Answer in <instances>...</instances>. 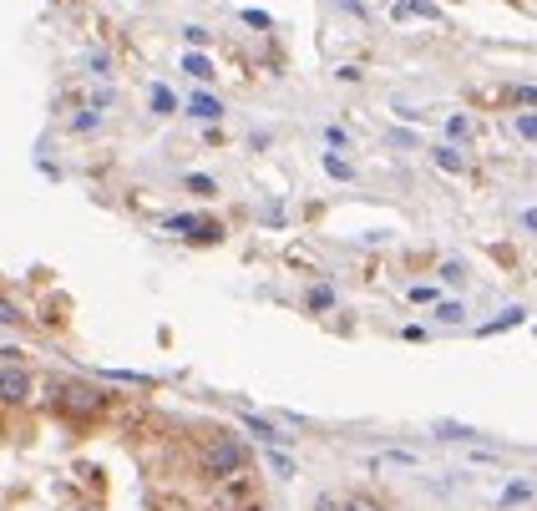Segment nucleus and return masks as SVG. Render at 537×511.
Here are the masks:
<instances>
[{
  "label": "nucleus",
  "instance_id": "f257e3e1",
  "mask_svg": "<svg viewBox=\"0 0 537 511\" xmlns=\"http://www.w3.org/2000/svg\"><path fill=\"white\" fill-rule=\"evenodd\" d=\"M51 400H56V410H61L66 420H76V425H87V420L107 415V405H112V395L97 390V385H87V380H61Z\"/></svg>",
  "mask_w": 537,
  "mask_h": 511
},
{
  "label": "nucleus",
  "instance_id": "f03ea898",
  "mask_svg": "<svg viewBox=\"0 0 537 511\" xmlns=\"http://www.w3.org/2000/svg\"><path fill=\"white\" fill-rule=\"evenodd\" d=\"M198 471L213 476V481H228V476L249 471V451H244L234 436H213V441L198 446Z\"/></svg>",
  "mask_w": 537,
  "mask_h": 511
},
{
  "label": "nucleus",
  "instance_id": "7ed1b4c3",
  "mask_svg": "<svg viewBox=\"0 0 537 511\" xmlns=\"http://www.w3.org/2000/svg\"><path fill=\"white\" fill-rule=\"evenodd\" d=\"M26 400H31V375L16 360H6L0 365V405H26Z\"/></svg>",
  "mask_w": 537,
  "mask_h": 511
},
{
  "label": "nucleus",
  "instance_id": "20e7f679",
  "mask_svg": "<svg viewBox=\"0 0 537 511\" xmlns=\"http://www.w3.org/2000/svg\"><path fill=\"white\" fill-rule=\"evenodd\" d=\"M239 425H244V431H249L254 441H264V446H289V441H294V436L284 431L279 420H269V415H254V410H244V415H239Z\"/></svg>",
  "mask_w": 537,
  "mask_h": 511
},
{
  "label": "nucleus",
  "instance_id": "39448f33",
  "mask_svg": "<svg viewBox=\"0 0 537 511\" xmlns=\"http://www.w3.org/2000/svg\"><path fill=\"white\" fill-rule=\"evenodd\" d=\"M188 117H198V122H223V102H218L213 92H193V97H188Z\"/></svg>",
  "mask_w": 537,
  "mask_h": 511
},
{
  "label": "nucleus",
  "instance_id": "423d86ee",
  "mask_svg": "<svg viewBox=\"0 0 537 511\" xmlns=\"http://www.w3.org/2000/svg\"><path fill=\"white\" fill-rule=\"evenodd\" d=\"M431 162L441 167V173H467V157H462V147H456V142L431 147Z\"/></svg>",
  "mask_w": 537,
  "mask_h": 511
},
{
  "label": "nucleus",
  "instance_id": "0eeeda50",
  "mask_svg": "<svg viewBox=\"0 0 537 511\" xmlns=\"http://www.w3.org/2000/svg\"><path fill=\"white\" fill-rule=\"evenodd\" d=\"M406 16H421V21H441V11L431 6V0H401V6H396V21H406Z\"/></svg>",
  "mask_w": 537,
  "mask_h": 511
},
{
  "label": "nucleus",
  "instance_id": "6e6552de",
  "mask_svg": "<svg viewBox=\"0 0 537 511\" xmlns=\"http://www.w3.org/2000/svg\"><path fill=\"white\" fill-rule=\"evenodd\" d=\"M183 71H188L193 81H213V76H218V71H213V61H208L203 51H188V56H183Z\"/></svg>",
  "mask_w": 537,
  "mask_h": 511
},
{
  "label": "nucleus",
  "instance_id": "1a4fd4ad",
  "mask_svg": "<svg viewBox=\"0 0 537 511\" xmlns=\"http://www.w3.org/2000/svg\"><path fill=\"white\" fill-rule=\"evenodd\" d=\"M304 309H315V314H330V309H335V289H330V284H315L310 294H304Z\"/></svg>",
  "mask_w": 537,
  "mask_h": 511
},
{
  "label": "nucleus",
  "instance_id": "9d476101",
  "mask_svg": "<svg viewBox=\"0 0 537 511\" xmlns=\"http://www.w3.org/2000/svg\"><path fill=\"white\" fill-rule=\"evenodd\" d=\"M269 471H274L279 481H294V456H289L284 446H269Z\"/></svg>",
  "mask_w": 537,
  "mask_h": 511
},
{
  "label": "nucleus",
  "instance_id": "9b49d317",
  "mask_svg": "<svg viewBox=\"0 0 537 511\" xmlns=\"http://www.w3.org/2000/svg\"><path fill=\"white\" fill-rule=\"evenodd\" d=\"M340 511H386V506H380L375 496H365V491H345L340 496Z\"/></svg>",
  "mask_w": 537,
  "mask_h": 511
},
{
  "label": "nucleus",
  "instance_id": "f8f14e48",
  "mask_svg": "<svg viewBox=\"0 0 537 511\" xmlns=\"http://www.w3.org/2000/svg\"><path fill=\"white\" fill-rule=\"evenodd\" d=\"M522 319H527V309H502V314H497L492 324H482V334H502V329H517Z\"/></svg>",
  "mask_w": 537,
  "mask_h": 511
},
{
  "label": "nucleus",
  "instance_id": "ddd939ff",
  "mask_svg": "<svg viewBox=\"0 0 537 511\" xmlns=\"http://www.w3.org/2000/svg\"><path fill=\"white\" fill-rule=\"evenodd\" d=\"M325 173H330L335 183H350V178H355V167H350L340 152H325Z\"/></svg>",
  "mask_w": 537,
  "mask_h": 511
},
{
  "label": "nucleus",
  "instance_id": "4468645a",
  "mask_svg": "<svg viewBox=\"0 0 537 511\" xmlns=\"http://www.w3.org/2000/svg\"><path fill=\"white\" fill-rule=\"evenodd\" d=\"M436 436L441 441H472L477 431H472V425H456V420H436Z\"/></svg>",
  "mask_w": 537,
  "mask_h": 511
},
{
  "label": "nucleus",
  "instance_id": "2eb2a0df",
  "mask_svg": "<svg viewBox=\"0 0 537 511\" xmlns=\"http://www.w3.org/2000/svg\"><path fill=\"white\" fill-rule=\"evenodd\" d=\"M147 102H152V112H158V117H173V112H178V97H173L168 87H152Z\"/></svg>",
  "mask_w": 537,
  "mask_h": 511
},
{
  "label": "nucleus",
  "instance_id": "dca6fc26",
  "mask_svg": "<svg viewBox=\"0 0 537 511\" xmlns=\"http://www.w3.org/2000/svg\"><path fill=\"white\" fill-rule=\"evenodd\" d=\"M512 132H517L522 142H537V112H517V117H512Z\"/></svg>",
  "mask_w": 537,
  "mask_h": 511
},
{
  "label": "nucleus",
  "instance_id": "f3484780",
  "mask_svg": "<svg viewBox=\"0 0 537 511\" xmlns=\"http://www.w3.org/2000/svg\"><path fill=\"white\" fill-rule=\"evenodd\" d=\"M436 319H441V324H462V319H467V309L456 304V299H436Z\"/></svg>",
  "mask_w": 537,
  "mask_h": 511
},
{
  "label": "nucleus",
  "instance_id": "a211bd4d",
  "mask_svg": "<svg viewBox=\"0 0 537 511\" xmlns=\"http://www.w3.org/2000/svg\"><path fill=\"white\" fill-rule=\"evenodd\" d=\"M188 193H193V198H218V183L203 178V173H188Z\"/></svg>",
  "mask_w": 537,
  "mask_h": 511
},
{
  "label": "nucleus",
  "instance_id": "6ab92c4d",
  "mask_svg": "<svg viewBox=\"0 0 537 511\" xmlns=\"http://www.w3.org/2000/svg\"><path fill=\"white\" fill-rule=\"evenodd\" d=\"M532 501V486L527 481H512L507 491H502V506H527Z\"/></svg>",
  "mask_w": 537,
  "mask_h": 511
},
{
  "label": "nucleus",
  "instance_id": "aec40b11",
  "mask_svg": "<svg viewBox=\"0 0 537 511\" xmlns=\"http://www.w3.org/2000/svg\"><path fill=\"white\" fill-rule=\"evenodd\" d=\"M441 279H446V284H467V264L446 259V264H441Z\"/></svg>",
  "mask_w": 537,
  "mask_h": 511
},
{
  "label": "nucleus",
  "instance_id": "412c9836",
  "mask_svg": "<svg viewBox=\"0 0 537 511\" xmlns=\"http://www.w3.org/2000/svg\"><path fill=\"white\" fill-rule=\"evenodd\" d=\"M92 127H102V112H97V107L82 112V117H71V132H92Z\"/></svg>",
  "mask_w": 537,
  "mask_h": 511
},
{
  "label": "nucleus",
  "instance_id": "4be33fe9",
  "mask_svg": "<svg viewBox=\"0 0 537 511\" xmlns=\"http://www.w3.org/2000/svg\"><path fill=\"white\" fill-rule=\"evenodd\" d=\"M21 319H26V314H21V309H16V304L6 299V294H0V324H11V329H16Z\"/></svg>",
  "mask_w": 537,
  "mask_h": 511
},
{
  "label": "nucleus",
  "instance_id": "5701e85b",
  "mask_svg": "<svg viewBox=\"0 0 537 511\" xmlns=\"http://www.w3.org/2000/svg\"><path fill=\"white\" fill-rule=\"evenodd\" d=\"M239 21H244V26H259V31H269V26H274V16H269V11H239Z\"/></svg>",
  "mask_w": 537,
  "mask_h": 511
},
{
  "label": "nucleus",
  "instance_id": "b1692460",
  "mask_svg": "<svg viewBox=\"0 0 537 511\" xmlns=\"http://www.w3.org/2000/svg\"><path fill=\"white\" fill-rule=\"evenodd\" d=\"M168 228H178V233H188V238H193V233H198V218H193V213H173V218H168Z\"/></svg>",
  "mask_w": 537,
  "mask_h": 511
},
{
  "label": "nucleus",
  "instance_id": "393cba45",
  "mask_svg": "<svg viewBox=\"0 0 537 511\" xmlns=\"http://www.w3.org/2000/svg\"><path fill=\"white\" fill-rule=\"evenodd\" d=\"M380 466H416V456L411 451H386V456H380Z\"/></svg>",
  "mask_w": 537,
  "mask_h": 511
},
{
  "label": "nucleus",
  "instance_id": "a878e982",
  "mask_svg": "<svg viewBox=\"0 0 537 511\" xmlns=\"http://www.w3.org/2000/svg\"><path fill=\"white\" fill-rule=\"evenodd\" d=\"M446 132H451V142H462V137L472 132V122H467V117H451V122H446Z\"/></svg>",
  "mask_w": 537,
  "mask_h": 511
},
{
  "label": "nucleus",
  "instance_id": "bb28decb",
  "mask_svg": "<svg viewBox=\"0 0 537 511\" xmlns=\"http://www.w3.org/2000/svg\"><path fill=\"white\" fill-rule=\"evenodd\" d=\"M183 36H188V46H193V51H203V46H208V31H203V26H183Z\"/></svg>",
  "mask_w": 537,
  "mask_h": 511
},
{
  "label": "nucleus",
  "instance_id": "cd10ccee",
  "mask_svg": "<svg viewBox=\"0 0 537 511\" xmlns=\"http://www.w3.org/2000/svg\"><path fill=\"white\" fill-rule=\"evenodd\" d=\"M512 102L517 107H537V87H512Z\"/></svg>",
  "mask_w": 537,
  "mask_h": 511
},
{
  "label": "nucleus",
  "instance_id": "c85d7f7f",
  "mask_svg": "<svg viewBox=\"0 0 537 511\" xmlns=\"http://www.w3.org/2000/svg\"><path fill=\"white\" fill-rule=\"evenodd\" d=\"M411 304H436V289H431V284H416V289H411Z\"/></svg>",
  "mask_w": 537,
  "mask_h": 511
},
{
  "label": "nucleus",
  "instance_id": "c756f323",
  "mask_svg": "<svg viewBox=\"0 0 537 511\" xmlns=\"http://www.w3.org/2000/svg\"><path fill=\"white\" fill-rule=\"evenodd\" d=\"M310 511H340V496H330V491H320V496H315V506H310Z\"/></svg>",
  "mask_w": 537,
  "mask_h": 511
},
{
  "label": "nucleus",
  "instance_id": "7c9ffc66",
  "mask_svg": "<svg viewBox=\"0 0 537 511\" xmlns=\"http://www.w3.org/2000/svg\"><path fill=\"white\" fill-rule=\"evenodd\" d=\"M112 102H117V97H112V87H102V92H97V97H92V107H97V112H107V107H112Z\"/></svg>",
  "mask_w": 537,
  "mask_h": 511
},
{
  "label": "nucleus",
  "instance_id": "2f4dec72",
  "mask_svg": "<svg viewBox=\"0 0 537 511\" xmlns=\"http://www.w3.org/2000/svg\"><path fill=\"white\" fill-rule=\"evenodd\" d=\"M92 71H97V76H112V61H107V56L97 51V56H92Z\"/></svg>",
  "mask_w": 537,
  "mask_h": 511
},
{
  "label": "nucleus",
  "instance_id": "473e14b6",
  "mask_svg": "<svg viewBox=\"0 0 537 511\" xmlns=\"http://www.w3.org/2000/svg\"><path fill=\"white\" fill-rule=\"evenodd\" d=\"M522 228H527V233H537V208H527V213H522Z\"/></svg>",
  "mask_w": 537,
  "mask_h": 511
}]
</instances>
